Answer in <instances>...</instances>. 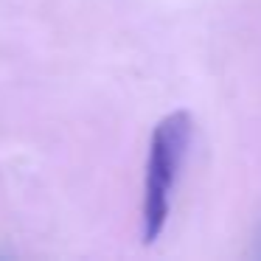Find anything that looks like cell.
<instances>
[{"instance_id": "obj_1", "label": "cell", "mask_w": 261, "mask_h": 261, "mask_svg": "<svg viewBox=\"0 0 261 261\" xmlns=\"http://www.w3.org/2000/svg\"><path fill=\"white\" fill-rule=\"evenodd\" d=\"M191 115L177 110L158 121L149 141L146 177H143V205H141V233L143 242H154L163 233L171 211V197L191 143Z\"/></svg>"}]
</instances>
